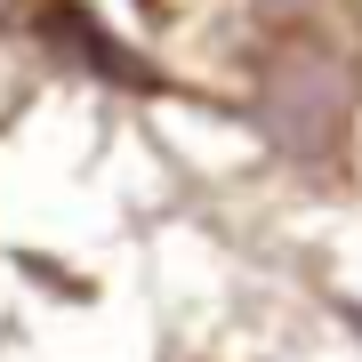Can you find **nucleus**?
Instances as JSON below:
<instances>
[{
	"label": "nucleus",
	"mask_w": 362,
	"mask_h": 362,
	"mask_svg": "<svg viewBox=\"0 0 362 362\" xmlns=\"http://www.w3.org/2000/svg\"><path fill=\"white\" fill-rule=\"evenodd\" d=\"M8 16H16V0H0V25H8Z\"/></svg>",
	"instance_id": "obj_3"
},
{
	"label": "nucleus",
	"mask_w": 362,
	"mask_h": 362,
	"mask_svg": "<svg viewBox=\"0 0 362 362\" xmlns=\"http://www.w3.org/2000/svg\"><path fill=\"white\" fill-rule=\"evenodd\" d=\"M346 113H354V73L330 40L298 33L266 57V81H258V121L266 137L298 161H322L338 137H346Z\"/></svg>",
	"instance_id": "obj_1"
},
{
	"label": "nucleus",
	"mask_w": 362,
	"mask_h": 362,
	"mask_svg": "<svg viewBox=\"0 0 362 362\" xmlns=\"http://www.w3.org/2000/svg\"><path fill=\"white\" fill-rule=\"evenodd\" d=\"M49 25L65 33V49L81 57V65H97V73H113V81H153V73L137 65V57H121V49H113V33H105V25H89L81 8H57Z\"/></svg>",
	"instance_id": "obj_2"
}]
</instances>
